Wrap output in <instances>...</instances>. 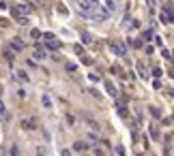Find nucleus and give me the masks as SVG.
Here are the masks:
<instances>
[{
  "instance_id": "9d476101",
  "label": "nucleus",
  "mask_w": 174,
  "mask_h": 156,
  "mask_svg": "<svg viewBox=\"0 0 174 156\" xmlns=\"http://www.w3.org/2000/svg\"><path fill=\"white\" fill-rule=\"evenodd\" d=\"M43 105H45V107H52V101H50V96H43Z\"/></svg>"
},
{
  "instance_id": "f257e3e1",
  "label": "nucleus",
  "mask_w": 174,
  "mask_h": 156,
  "mask_svg": "<svg viewBox=\"0 0 174 156\" xmlns=\"http://www.w3.org/2000/svg\"><path fill=\"white\" fill-rule=\"evenodd\" d=\"M75 4L80 7V11H82V13H86V11H97V9H99V0H75Z\"/></svg>"
},
{
  "instance_id": "dca6fc26",
  "label": "nucleus",
  "mask_w": 174,
  "mask_h": 156,
  "mask_svg": "<svg viewBox=\"0 0 174 156\" xmlns=\"http://www.w3.org/2000/svg\"><path fill=\"white\" fill-rule=\"evenodd\" d=\"M43 36H45V41H54V34H50V32H45Z\"/></svg>"
},
{
  "instance_id": "423d86ee",
  "label": "nucleus",
  "mask_w": 174,
  "mask_h": 156,
  "mask_svg": "<svg viewBox=\"0 0 174 156\" xmlns=\"http://www.w3.org/2000/svg\"><path fill=\"white\" fill-rule=\"evenodd\" d=\"M13 49L15 51H21V49H24V43H21L19 39H13Z\"/></svg>"
},
{
  "instance_id": "a211bd4d",
  "label": "nucleus",
  "mask_w": 174,
  "mask_h": 156,
  "mask_svg": "<svg viewBox=\"0 0 174 156\" xmlns=\"http://www.w3.org/2000/svg\"><path fill=\"white\" fill-rule=\"evenodd\" d=\"M37 156H43V150L39 148V152H37Z\"/></svg>"
},
{
  "instance_id": "1a4fd4ad",
  "label": "nucleus",
  "mask_w": 174,
  "mask_h": 156,
  "mask_svg": "<svg viewBox=\"0 0 174 156\" xmlns=\"http://www.w3.org/2000/svg\"><path fill=\"white\" fill-rule=\"evenodd\" d=\"M105 7H107V11H114L116 9V2L114 0H105Z\"/></svg>"
},
{
  "instance_id": "39448f33",
  "label": "nucleus",
  "mask_w": 174,
  "mask_h": 156,
  "mask_svg": "<svg viewBox=\"0 0 174 156\" xmlns=\"http://www.w3.org/2000/svg\"><path fill=\"white\" fill-rule=\"evenodd\" d=\"M45 47H47V49H52V51H58V49H60V43H56V41H50Z\"/></svg>"
},
{
  "instance_id": "6e6552de",
  "label": "nucleus",
  "mask_w": 174,
  "mask_h": 156,
  "mask_svg": "<svg viewBox=\"0 0 174 156\" xmlns=\"http://www.w3.org/2000/svg\"><path fill=\"white\" fill-rule=\"evenodd\" d=\"M17 79H19V81H24V83H26V81H28V75H26L24 71H17Z\"/></svg>"
},
{
  "instance_id": "f3484780",
  "label": "nucleus",
  "mask_w": 174,
  "mask_h": 156,
  "mask_svg": "<svg viewBox=\"0 0 174 156\" xmlns=\"http://www.w3.org/2000/svg\"><path fill=\"white\" fill-rule=\"evenodd\" d=\"M60 156H71V152H69V150H62V152H60Z\"/></svg>"
},
{
  "instance_id": "7ed1b4c3",
  "label": "nucleus",
  "mask_w": 174,
  "mask_h": 156,
  "mask_svg": "<svg viewBox=\"0 0 174 156\" xmlns=\"http://www.w3.org/2000/svg\"><path fill=\"white\" fill-rule=\"evenodd\" d=\"M112 49H114V53H118V56H125V53H127V49H125L121 43H114V45H112Z\"/></svg>"
},
{
  "instance_id": "ddd939ff",
  "label": "nucleus",
  "mask_w": 174,
  "mask_h": 156,
  "mask_svg": "<svg viewBox=\"0 0 174 156\" xmlns=\"http://www.w3.org/2000/svg\"><path fill=\"white\" fill-rule=\"evenodd\" d=\"M11 156H19V152H17V146H13V148H11Z\"/></svg>"
},
{
  "instance_id": "20e7f679",
  "label": "nucleus",
  "mask_w": 174,
  "mask_h": 156,
  "mask_svg": "<svg viewBox=\"0 0 174 156\" xmlns=\"http://www.w3.org/2000/svg\"><path fill=\"white\" fill-rule=\"evenodd\" d=\"M73 150H78V152H84V150H88V143H84V141H75Z\"/></svg>"
},
{
  "instance_id": "4468645a",
  "label": "nucleus",
  "mask_w": 174,
  "mask_h": 156,
  "mask_svg": "<svg viewBox=\"0 0 174 156\" xmlns=\"http://www.w3.org/2000/svg\"><path fill=\"white\" fill-rule=\"evenodd\" d=\"M30 34H32V39H39V36H41V32H39V30H32Z\"/></svg>"
},
{
  "instance_id": "9b49d317",
  "label": "nucleus",
  "mask_w": 174,
  "mask_h": 156,
  "mask_svg": "<svg viewBox=\"0 0 174 156\" xmlns=\"http://www.w3.org/2000/svg\"><path fill=\"white\" fill-rule=\"evenodd\" d=\"M73 51H75V53H80V56H82V53H84V49H82V47H80V45H75V47H73Z\"/></svg>"
},
{
  "instance_id": "0eeeda50",
  "label": "nucleus",
  "mask_w": 174,
  "mask_h": 156,
  "mask_svg": "<svg viewBox=\"0 0 174 156\" xmlns=\"http://www.w3.org/2000/svg\"><path fill=\"white\" fill-rule=\"evenodd\" d=\"M105 90H107L110 94H116V88H114V83H112V81H105Z\"/></svg>"
},
{
  "instance_id": "2eb2a0df",
  "label": "nucleus",
  "mask_w": 174,
  "mask_h": 156,
  "mask_svg": "<svg viewBox=\"0 0 174 156\" xmlns=\"http://www.w3.org/2000/svg\"><path fill=\"white\" fill-rule=\"evenodd\" d=\"M150 111H153V116H155V118H159V109H157V107H150Z\"/></svg>"
},
{
  "instance_id": "f8f14e48",
  "label": "nucleus",
  "mask_w": 174,
  "mask_h": 156,
  "mask_svg": "<svg viewBox=\"0 0 174 156\" xmlns=\"http://www.w3.org/2000/svg\"><path fill=\"white\" fill-rule=\"evenodd\" d=\"M58 11H60L62 15H67V7H64V4H58Z\"/></svg>"
},
{
  "instance_id": "f03ea898",
  "label": "nucleus",
  "mask_w": 174,
  "mask_h": 156,
  "mask_svg": "<svg viewBox=\"0 0 174 156\" xmlns=\"http://www.w3.org/2000/svg\"><path fill=\"white\" fill-rule=\"evenodd\" d=\"M21 128H24V131H35V128H37V122L35 120H26V122H21Z\"/></svg>"
}]
</instances>
